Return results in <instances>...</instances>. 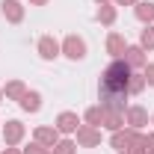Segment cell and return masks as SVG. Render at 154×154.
Here are the masks:
<instances>
[{
    "mask_svg": "<svg viewBox=\"0 0 154 154\" xmlns=\"http://www.w3.org/2000/svg\"><path fill=\"white\" fill-rule=\"evenodd\" d=\"M128 86H131V68L125 62H113L104 74V83H101V95L110 107H122V101L128 95Z\"/></svg>",
    "mask_w": 154,
    "mask_h": 154,
    "instance_id": "1",
    "label": "cell"
}]
</instances>
